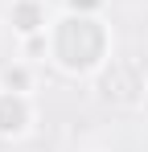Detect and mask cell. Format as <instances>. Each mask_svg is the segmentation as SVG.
Returning a JSON list of instances; mask_svg holds the SVG:
<instances>
[{
    "mask_svg": "<svg viewBox=\"0 0 148 152\" xmlns=\"http://www.w3.org/2000/svg\"><path fill=\"white\" fill-rule=\"evenodd\" d=\"M4 82H8V86H25V70H8Z\"/></svg>",
    "mask_w": 148,
    "mask_h": 152,
    "instance_id": "obj_3",
    "label": "cell"
},
{
    "mask_svg": "<svg viewBox=\"0 0 148 152\" xmlns=\"http://www.w3.org/2000/svg\"><path fill=\"white\" fill-rule=\"evenodd\" d=\"M25 103L17 99V95H4L0 99V132H21L25 127Z\"/></svg>",
    "mask_w": 148,
    "mask_h": 152,
    "instance_id": "obj_1",
    "label": "cell"
},
{
    "mask_svg": "<svg viewBox=\"0 0 148 152\" xmlns=\"http://www.w3.org/2000/svg\"><path fill=\"white\" fill-rule=\"evenodd\" d=\"M37 21H41L37 4H17V29H25V33H33V29H37Z\"/></svg>",
    "mask_w": 148,
    "mask_h": 152,
    "instance_id": "obj_2",
    "label": "cell"
}]
</instances>
